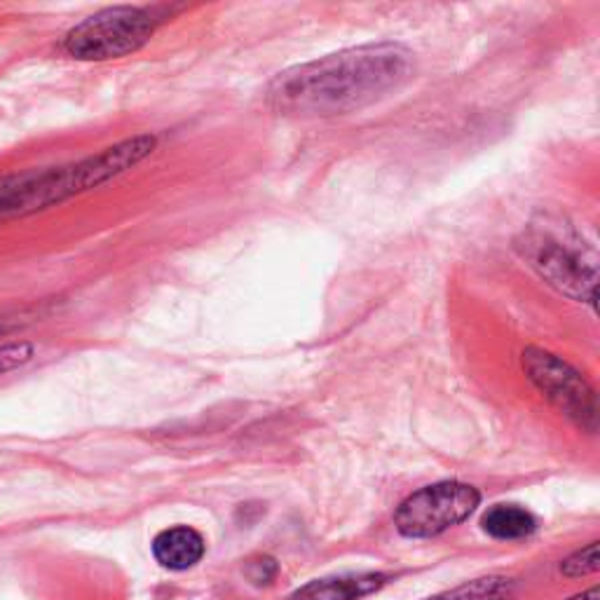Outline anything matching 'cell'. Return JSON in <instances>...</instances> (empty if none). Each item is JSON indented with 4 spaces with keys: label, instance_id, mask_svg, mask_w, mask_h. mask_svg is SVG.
Instances as JSON below:
<instances>
[{
    "label": "cell",
    "instance_id": "cell-1",
    "mask_svg": "<svg viewBox=\"0 0 600 600\" xmlns=\"http://www.w3.org/2000/svg\"><path fill=\"white\" fill-rule=\"evenodd\" d=\"M411 73V54L399 45H378L340 52L293 68L270 87L279 111L300 115H334L380 99Z\"/></svg>",
    "mask_w": 600,
    "mask_h": 600
},
{
    "label": "cell",
    "instance_id": "cell-2",
    "mask_svg": "<svg viewBox=\"0 0 600 600\" xmlns=\"http://www.w3.org/2000/svg\"><path fill=\"white\" fill-rule=\"evenodd\" d=\"M155 146V137L139 134V137L120 141L117 146L103 150V153L68 164V167L34 172L32 182L24 186V190L14 195V198L0 209V223L42 212V209L62 204L75 198V195H83L87 190L109 184L115 176L125 174L134 164L146 160L153 153Z\"/></svg>",
    "mask_w": 600,
    "mask_h": 600
},
{
    "label": "cell",
    "instance_id": "cell-3",
    "mask_svg": "<svg viewBox=\"0 0 600 600\" xmlns=\"http://www.w3.org/2000/svg\"><path fill=\"white\" fill-rule=\"evenodd\" d=\"M155 26V17L143 8H107L73 26L64 50L80 62H109L141 50L153 38Z\"/></svg>",
    "mask_w": 600,
    "mask_h": 600
},
{
    "label": "cell",
    "instance_id": "cell-4",
    "mask_svg": "<svg viewBox=\"0 0 600 600\" xmlns=\"http://www.w3.org/2000/svg\"><path fill=\"white\" fill-rule=\"evenodd\" d=\"M478 492L464 484H437L403 500L395 523L407 537H434L462 523L478 507Z\"/></svg>",
    "mask_w": 600,
    "mask_h": 600
},
{
    "label": "cell",
    "instance_id": "cell-5",
    "mask_svg": "<svg viewBox=\"0 0 600 600\" xmlns=\"http://www.w3.org/2000/svg\"><path fill=\"white\" fill-rule=\"evenodd\" d=\"M523 357L530 378L557 407H561L567 415L577 417L582 425L587 417L593 423V395L573 368L545 352L530 350Z\"/></svg>",
    "mask_w": 600,
    "mask_h": 600
},
{
    "label": "cell",
    "instance_id": "cell-6",
    "mask_svg": "<svg viewBox=\"0 0 600 600\" xmlns=\"http://www.w3.org/2000/svg\"><path fill=\"white\" fill-rule=\"evenodd\" d=\"M153 557L167 570H188L202 561L204 537L188 525H176L153 539Z\"/></svg>",
    "mask_w": 600,
    "mask_h": 600
},
{
    "label": "cell",
    "instance_id": "cell-7",
    "mask_svg": "<svg viewBox=\"0 0 600 600\" xmlns=\"http://www.w3.org/2000/svg\"><path fill=\"white\" fill-rule=\"evenodd\" d=\"M380 575L366 577H345V579H324L314 582L303 591H298L293 600H354L359 596H366L383 587Z\"/></svg>",
    "mask_w": 600,
    "mask_h": 600
},
{
    "label": "cell",
    "instance_id": "cell-8",
    "mask_svg": "<svg viewBox=\"0 0 600 600\" xmlns=\"http://www.w3.org/2000/svg\"><path fill=\"white\" fill-rule=\"evenodd\" d=\"M484 530L495 539H521L535 530V518L530 512L516 504H498L482 521Z\"/></svg>",
    "mask_w": 600,
    "mask_h": 600
},
{
    "label": "cell",
    "instance_id": "cell-9",
    "mask_svg": "<svg viewBox=\"0 0 600 600\" xmlns=\"http://www.w3.org/2000/svg\"><path fill=\"white\" fill-rule=\"evenodd\" d=\"M509 596H512V582L490 577V579H478L472 584V587L458 589L453 593L434 598V600H509Z\"/></svg>",
    "mask_w": 600,
    "mask_h": 600
},
{
    "label": "cell",
    "instance_id": "cell-10",
    "mask_svg": "<svg viewBox=\"0 0 600 600\" xmlns=\"http://www.w3.org/2000/svg\"><path fill=\"white\" fill-rule=\"evenodd\" d=\"M36 357V345L28 340H14L0 345V375L26 366Z\"/></svg>",
    "mask_w": 600,
    "mask_h": 600
},
{
    "label": "cell",
    "instance_id": "cell-11",
    "mask_svg": "<svg viewBox=\"0 0 600 600\" xmlns=\"http://www.w3.org/2000/svg\"><path fill=\"white\" fill-rule=\"evenodd\" d=\"M561 570L570 577H579V575H589L598 570V542L589 545L584 551L575 553L573 559H567Z\"/></svg>",
    "mask_w": 600,
    "mask_h": 600
},
{
    "label": "cell",
    "instance_id": "cell-12",
    "mask_svg": "<svg viewBox=\"0 0 600 600\" xmlns=\"http://www.w3.org/2000/svg\"><path fill=\"white\" fill-rule=\"evenodd\" d=\"M34 172H22V174H10V176H0V209H3L14 195L22 192L24 186L32 182Z\"/></svg>",
    "mask_w": 600,
    "mask_h": 600
},
{
    "label": "cell",
    "instance_id": "cell-13",
    "mask_svg": "<svg viewBox=\"0 0 600 600\" xmlns=\"http://www.w3.org/2000/svg\"><path fill=\"white\" fill-rule=\"evenodd\" d=\"M573 600H598V589H591V591H587L584 596H577Z\"/></svg>",
    "mask_w": 600,
    "mask_h": 600
},
{
    "label": "cell",
    "instance_id": "cell-14",
    "mask_svg": "<svg viewBox=\"0 0 600 600\" xmlns=\"http://www.w3.org/2000/svg\"><path fill=\"white\" fill-rule=\"evenodd\" d=\"M10 324L5 322V320H0V336H5V334H10Z\"/></svg>",
    "mask_w": 600,
    "mask_h": 600
}]
</instances>
